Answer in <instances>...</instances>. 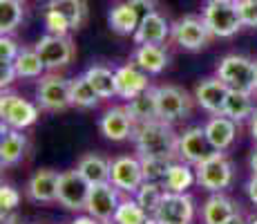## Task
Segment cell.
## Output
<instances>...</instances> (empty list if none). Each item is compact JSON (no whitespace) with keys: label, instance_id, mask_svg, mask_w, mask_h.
Instances as JSON below:
<instances>
[{"label":"cell","instance_id":"e575fe53","mask_svg":"<svg viewBox=\"0 0 257 224\" xmlns=\"http://www.w3.org/2000/svg\"><path fill=\"white\" fill-rule=\"evenodd\" d=\"M150 217L152 215H148L139 204H137V200H123L114 213L116 224H146Z\"/></svg>","mask_w":257,"mask_h":224},{"label":"cell","instance_id":"ba28073f","mask_svg":"<svg viewBox=\"0 0 257 224\" xmlns=\"http://www.w3.org/2000/svg\"><path fill=\"white\" fill-rule=\"evenodd\" d=\"M34 49L38 52V56L43 58L47 69H63L67 67L76 56V45L70 36H54V34H45Z\"/></svg>","mask_w":257,"mask_h":224},{"label":"cell","instance_id":"8992f818","mask_svg":"<svg viewBox=\"0 0 257 224\" xmlns=\"http://www.w3.org/2000/svg\"><path fill=\"white\" fill-rule=\"evenodd\" d=\"M170 38L175 45L188 49V52H197V49L208 47L212 34L204 21V16H184L172 25Z\"/></svg>","mask_w":257,"mask_h":224},{"label":"cell","instance_id":"7c38bea8","mask_svg":"<svg viewBox=\"0 0 257 224\" xmlns=\"http://www.w3.org/2000/svg\"><path fill=\"white\" fill-rule=\"evenodd\" d=\"M204 21L208 25L210 34L217 38H230L239 32L244 25L239 21V14H237L235 3L230 5H217V3H208L204 7Z\"/></svg>","mask_w":257,"mask_h":224},{"label":"cell","instance_id":"9a60e30c","mask_svg":"<svg viewBox=\"0 0 257 224\" xmlns=\"http://www.w3.org/2000/svg\"><path fill=\"white\" fill-rule=\"evenodd\" d=\"M228 92H230V88L215 74V77L201 79V81L197 83L192 97H195V101L199 103L206 112H210L212 117H217V114H224V106H226V99H228Z\"/></svg>","mask_w":257,"mask_h":224},{"label":"cell","instance_id":"d590c367","mask_svg":"<svg viewBox=\"0 0 257 224\" xmlns=\"http://www.w3.org/2000/svg\"><path fill=\"white\" fill-rule=\"evenodd\" d=\"M141 166H143V177H146V182L164 184L172 162L170 159H141Z\"/></svg>","mask_w":257,"mask_h":224},{"label":"cell","instance_id":"ac0fdd59","mask_svg":"<svg viewBox=\"0 0 257 224\" xmlns=\"http://www.w3.org/2000/svg\"><path fill=\"white\" fill-rule=\"evenodd\" d=\"M58 179L61 173L52 171V168H41L36 171L27 182V197L32 202H58Z\"/></svg>","mask_w":257,"mask_h":224},{"label":"cell","instance_id":"60d3db41","mask_svg":"<svg viewBox=\"0 0 257 224\" xmlns=\"http://www.w3.org/2000/svg\"><path fill=\"white\" fill-rule=\"evenodd\" d=\"M127 5L135 9V14L139 16V21H146L150 14L157 12V3H155V0H127Z\"/></svg>","mask_w":257,"mask_h":224},{"label":"cell","instance_id":"9c48e42d","mask_svg":"<svg viewBox=\"0 0 257 224\" xmlns=\"http://www.w3.org/2000/svg\"><path fill=\"white\" fill-rule=\"evenodd\" d=\"M217 148L210 143L208 134H206L204 126L188 128L179 134V159H184L190 166H199L201 162L217 155Z\"/></svg>","mask_w":257,"mask_h":224},{"label":"cell","instance_id":"5bb4252c","mask_svg":"<svg viewBox=\"0 0 257 224\" xmlns=\"http://www.w3.org/2000/svg\"><path fill=\"white\" fill-rule=\"evenodd\" d=\"M118 188L114 184H96V186L90 188V197H87L85 211L87 215H92L94 220L98 222H110L114 220V213L118 208Z\"/></svg>","mask_w":257,"mask_h":224},{"label":"cell","instance_id":"db71d44e","mask_svg":"<svg viewBox=\"0 0 257 224\" xmlns=\"http://www.w3.org/2000/svg\"><path fill=\"white\" fill-rule=\"evenodd\" d=\"M18 3H25V0H18Z\"/></svg>","mask_w":257,"mask_h":224},{"label":"cell","instance_id":"f35d334b","mask_svg":"<svg viewBox=\"0 0 257 224\" xmlns=\"http://www.w3.org/2000/svg\"><path fill=\"white\" fill-rule=\"evenodd\" d=\"M18 204H21V193L16 191L9 184H3L0 188V206H3V217H7V213L16 211Z\"/></svg>","mask_w":257,"mask_h":224},{"label":"cell","instance_id":"83f0119b","mask_svg":"<svg viewBox=\"0 0 257 224\" xmlns=\"http://www.w3.org/2000/svg\"><path fill=\"white\" fill-rule=\"evenodd\" d=\"M83 77L90 81V86L96 90V94L101 99H112V97H118L116 92V72L105 65H92L85 69Z\"/></svg>","mask_w":257,"mask_h":224},{"label":"cell","instance_id":"ab89813d","mask_svg":"<svg viewBox=\"0 0 257 224\" xmlns=\"http://www.w3.org/2000/svg\"><path fill=\"white\" fill-rule=\"evenodd\" d=\"M21 54V47L12 36H0V65H9Z\"/></svg>","mask_w":257,"mask_h":224},{"label":"cell","instance_id":"d6a6232c","mask_svg":"<svg viewBox=\"0 0 257 224\" xmlns=\"http://www.w3.org/2000/svg\"><path fill=\"white\" fill-rule=\"evenodd\" d=\"M70 99H72V106L76 108H96L101 97L96 94V90L90 86L85 77H76V79H70Z\"/></svg>","mask_w":257,"mask_h":224},{"label":"cell","instance_id":"8d00e7d4","mask_svg":"<svg viewBox=\"0 0 257 224\" xmlns=\"http://www.w3.org/2000/svg\"><path fill=\"white\" fill-rule=\"evenodd\" d=\"M235 7L244 27H257V0H235Z\"/></svg>","mask_w":257,"mask_h":224},{"label":"cell","instance_id":"7bdbcfd3","mask_svg":"<svg viewBox=\"0 0 257 224\" xmlns=\"http://www.w3.org/2000/svg\"><path fill=\"white\" fill-rule=\"evenodd\" d=\"M246 195H248V200L257 206V175H253L246 182Z\"/></svg>","mask_w":257,"mask_h":224},{"label":"cell","instance_id":"681fc988","mask_svg":"<svg viewBox=\"0 0 257 224\" xmlns=\"http://www.w3.org/2000/svg\"><path fill=\"white\" fill-rule=\"evenodd\" d=\"M208 3H217V5H230V3H235V0H208Z\"/></svg>","mask_w":257,"mask_h":224},{"label":"cell","instance_id":"c3c4849f","mask_svg":"<svg viewBox=\"0 0 257 224\" xmlns=\"http://www.w3.org/2000/svg\"><path fill=\"white\" fill-rule=\"evenodd\" d=\"M3 224H23L18 217H14V215H9V217H3Z\"/></svg>","mask_w":257,"mask_h":224},{"label":"cell","instance_id":"74e56055","mask_svg":"<svg viewBox=\"0 0 257 224\" xmlns=\"http://www.w3.org/2000/svg\"><path fill=\"white\" fill-rule=\"evenodd\" d=\"M43 21H45L47 32L54 34V36H67V32H72V29H70V23H67L63 16H58V14L49 12V9H45V12H43Z\"/></svg>","mask_w":257,"mask_h":224},{"label":"cell","instance_id":"bcb514c9","mask_svg":"<svg viewBox=\"0 0 257 224\" xmlns=\"http://www.w3.org/2000/svg\"><path fill=\"white\" fill-rule=\"evenodd\" d=\"M250 171H253V175H257V146L250 153Z\"/></svg>","mask_w":257,"mask_h":224},{"label":"cell","instance_id":"603a6c76","mask_svg":"<svg viewBox=\"0 0 257 224\" xmlns=\"http://www.w3.org/2000/svg\"><path fill=\"white\" fill-rule=\"evenodd\" d=\"M27 146L29 141L23 130H12V128L3 126V141H0V164H3V168L16 166L27 155Z\"/></svg>","mask_w":257,"mask_h":224},{"label":"cell","instance_id":"d6986e66","mask_svg":"<svg viewBox=\"0 0 257 224\" xmlns=\"http://www.w3.org/2000/svg\"><path fill=\"white\" fill-rule=\"evenodd\" d=\"M172 34V25H168V21L161 16L159 12L150 14L146 21H141L139 29L132 38L137 45H164Z\"/></svg>","mask_w":257,"mask_h":224},{"label":"cell","instance_id":"b9f144b4","mask_svg":"<svg viewBox=\"0 0 257 224\" xmlns=\"http://www.w3.org/2000/svg\"><path fill=\"white\" fill-rule=\"evenodd\" d=\"M14 79L16 77V69H14V63H9V65H0V88H9L14 83Z\"/></svg>","mask_w":257,"mask_h":224},{"label":"cell","instance_id":"2e32d148","mask_svg":"<svg viewBox=\"0 0 257 224\" xmlns=\"http://www.w3.org/2000/svg\"><path fill=\"white\" fill-rule=\"evenodd\" d=\"M135 119L130 117L125 106H114L110 110L103 112V117L98 119V130L103 132V137L110 139V141H125L132 139L135 134Z\"/></svg>","mask_w":257,"mask_h":224},{"label":"cell","instance_id":"ee69618b","mask_svg":"<svg viewBox=\"0 0 257 224\" xmlns=\"http://www.w3.org/2000/svg\"><path fill=\"white\" fill-rule=\"evenodd\" d=\"M70 224H101V222L94 220L92 215H81V217H76V220L70 222Z\"/></svg>","mask_w":257,"mask_h":224},{"label":"cell","instance_id":"ffe728a7","mask_svg":"<svg viewBox=\"0 0 257 224\" xmlns=\"http://www.w3.org/2000/svg\"><path fill=\"white\" fill-rule=\"evenodd\" d=\"M132 63L146 74H161L170 63V54L164 45H137L132 52Z\"/></svg>","mask_w":257,"mask_h":224},{"label":"cell","instance_id":"836d02e7","mask_svg":"<svg viewBox=\"0 0 257 224\" xmlns=\"http://www.w3.org/2000/svg\"><path fill=\"white\" fill-rule=\"evenodd\" d=\"M166 195V188L164 184H157V182H143L141 188L135 193V200L137 204L148 213V215H155L157 208H159L161 200Z\"/></svg>","mask_w":257,"mask_h":224},{"label":"cell","instance_id":"e0dca14e","mask_svg":"<svg viewBox=\"0 0 257 224\" xmlns=\"http://www.w3.org/2000/svg\"><path fill=\"white\" fill-rule=\"evenodd\" d=\"M116 92L121 99L132 101L139 94H143L146 90H150V74H146L141 67H137L135 63H125V65L116 67Z\"/></svg>","mask_w":257,"mask_h":224},{"label":"cell","instance_id":"7a4b0ae2","mask_svg":"<svg viewBox=\"0 0 257 224\" xmlns=\"http://www.w3.org/2000/svg\"><path fill=\"white\" fill-rule=\"evenodd\" d=\"M217 77L230 90L239 92H255V61L241 54H226L217 63Z\"/></svg>","mask_w":257,"mask_h":224},{"label":"cell","instance_id":"cb8c5ba5","mask_svg":"<svg viewBox=\"0 0 257 224\" xmlns=\"http://www.w3.org/2000/svg\"><path fill=\"white\" fill-rule=\"evenodd\" d=\"M76 171L81 173L92 186L96 184H107L110 182V173H112V162L105 159L103 155H96V153H87L78 159Z\"/></svg>","mask_w":257,"mask_h":224},{"label":"cell","instance_id":"3957f363","mask_svg":"<svg viewBox=\"0 0 257 224\" xmlns=\"http://www.w3.org/2000/svg\"><path fill=\"white\" fill-rule=\"evenodd\" d=\"M195 175H197V184L201 188H206L210 193H221L233 184L235 168L233 162L224 153H217L210 159L201 162L199 166H195Z\"/></svg>","mask_w":257,"mask_h":224},{"label":"cell","instance_id":"4fadbf2b","mask_svg":"<svg viewBox=\"0 0 257 224\" xmlns=\"http://www.w3.org/2000/svg\"><path fill=\"white\" fill-rule=\"evenodd\" d=\"M143 182H146V177H143V166H141L139 157L121 155V157L112 159L110 184H114L118 191L135 195V193L141 188Z\"/></svg>","mask_w":257,"mask_h":224},{"label":"cell","instance_id":"8fae6325","mask_svg":"<svg viewBox=\"0 0 257 224\" xmlns=\"http://www.w3.org/2000/svg\"><path fill=\"white\" fill-rule=\"evenodd\" d=\"M90 188L92 184L76 168L61 173V179H58V204L65 206L67 211H83L87 204V197H90Z\"/></svg>","mask_w":257,"mask_h":224},{"label":"cell","instance_id":"4316f807","mask_svg":"<svg viewBox=\"0 0 257 224\" xmlns=\"http://www.w3.org/2000/svg\"><path fill=\"white\" fill-rule=\"evenodd\" d=\"M107 21H110V27L114 29L116 34H121V36H135L137 29H139V16L135 14V9L125 3H116L112 5L110 14H107Z\"/></svg>","mask_w":257,"mask_h":224},{"label":"cell","instance_id":"1f68e13d","mask_svg":"<svg viewBox=\"0 0 257 224\" xmlns=\"http://www.w3.org/2000/svg\"><path fill=\"white\" fill-rule=\"evenodd\" d=\"M25 18V3L18 0H0V34L12 36L21 27Z\"/></svg>","mask_w":257,"mask_h":224},{"label":"cell","instance_id":"f1b7e54d","mask_svg":"<svg viewBox=\"0 0 257 224\" xmlns=\"http://www.w3.org/2000/svg\"><path fill=\"white\" fill-rule=\"evenodd\" d=\"M255 101H253V94L250 92H239V90H230L228 99H226V106H224V114L233 121H246L255 114Z\"/></svg>","mask_w":257,"mask_h":224},{"label":"cell","instance_id":"277c9868","mask_svg":"<svg viewBox=\"0 0 257 224\" xmlns=\"http://www.w3.org/2000/svg\"><path fill=\"white\" fill-rule=\"evenodd\" d=\"M192 103H195V97H190L179 86L157 88V108H159L161 121L172 123V121H179V119H188L192 114Z\"/></svg>","mask_w":257,"mask_h":224},{"label":"cell","instance_id":"30bf717a","mask_svg":"<svg viewBox=\"0 0 257 224\" xmlns=\"http://www.w3.org/2000/svg\"><path fill=\"white\" fill-rule=\"evenodd\" d=\"M157 224H192L195 217V200L188 193H170L166 191L164 200L155 215Z\"/></svg>","mask_w":257,"mask_h":224},{"label":"cell","instance_id":"52a82bcc","mask_svg":"<svg viewBox=\"0 0 257 224\" xmlns=\"http://www.w3.org/2000/svg\"><path fill=\"white\" fill-rule=\"evenodd\" d=\"M36 103L41 110L47 112H61L72 106L70 99V81L58 74H45L38 81L36 88Z\"/></svg>","mask_w":257,"mask_h":224},{"label":"cell","instance_id":"4dcf8cb0","mask_svg":"<svg viewBox=\"0 0 257 224\" xmlns=\"http://www.w3.org/2000/svg\"><path fill=\"white\" fill-rule=\"evenodd\" d=\"M197 184V175L190 168V164L186 162H172L170 171H168V177L164 182V188L170 193H186L188 188Z\"/></svg>","mask_w":257,"mask_h":224},{"label":"cell","instance_id":"816d5d0a","mask_svg":"<svg viewBox=\"0 0 257 224\" xmlns=\"http://www.w3.org/2000/svg\"><path fill=\"white\" fill-rule=\"evenodd\" d=\"M248 224H257V217H250V220H248Z\"/></svg>","mask_w":257,"mask_h":224},{"label":"cell","instance_id":"7dc6e473","mask_svg":"<svg viewBox=\"0 0 257 224\" xmlns=\"http://www.w3.org/2000/svg\"><path fill=\"white\" fill-rule=\"evenodd\" d=\"M250 134H253V139L257 141V110H255L253 117H250Z\"/></svg>","mask_w":257,"mask_h":224},{"label":"cell","instance_id":"484cf974","mask_svg":"<svg viewBox=\"0 0 257 224\" xmlns=\"http://www.w3.org/2000/svg\"><path fill=\"white\" fill-rule=\"evenodd\" d=\"M130 117L135 119V123H148V121H157L159 119V108H157V88L146 90L143 94H139L137 99L125 103Z\"/></svg>","mask_w":257,"mask_h":224},{"label":"cell","instance_id":"44dd1931","mask_svg":"<svg viewBox=\"0 0 257 224\" xmlns=\"http://www.w3.org/2000/svg\"><path fill=\"white\" fill-rule=\"evenodd\" d=\"M239 213V206L224 193H212L201 206V222L204 224H226Z\"/></svg>","mask_w":257,"mask_h":224},{"label":"cell","instance_id":"5b68a950","mask_svg":"<svg viewBox=\"0 0 257 224\" xmlns=\"http://www.w3.org/2000/svg\"><path fill=\"white\" fill-rule=\"evenodd\" d=\"M0 117H3V126L12 128V130H25L38 121V106L14 92H3Z\"/></svg>","mask_w":257,"mask_h":224},{"label":"cell","instance_id":"f546056e","mask_svg":"<svg viewBox=\"0 0 257 224\" xmlns=\"http://www.w3.org/2000/svg\"><path fill=\"white\" fill-rule=\"evenodd\" d=\"M14 69H16L18 79H43V72H45V63L38 56V52L34 47H23L21 54L14 61Z\"/></svg>","mask_w":257,"mask_h":224},{"label":"cell","instance_id":"f5cc1de1","mask_svg":"<svg viewBox=\"0 0 257 224\" xmlns=\"http://www.w3.org/2000/svg\"><path fill=\"white\" fill-rule=\"evenodd\" d=\"M101 224H116L114 220H110V222H101Z\"/></svg>","mask_w":257,"mask_h":224},{"label":"cell","instance_id":"7402d4cb","mask_svg":"<svg viewBox=\"0 0 257 224\" xmlns=\"http://www.w3.org/2000/svg\"><path fill=\"white\" fill-rule=\"evenodd\" d=\"M204 130L208 134L212 146H215L219 153H224L233 146V141L237 137V121L228 119L226 114H217V117H212L206 121Z\"/></svg>","mask_w":257,"mask_h":224},{"label":"cell","instance_id":"6da1fadb","mask_svg":"<svg viewBox=\"0 0 257 224\" xmlns=\"http://www.w3.org/2000/svg\"><path fill=\"white\" fill-rule=\"evenodd\" d=\"M132 141L137 148V157L141 159H170L179 157V134L168 121H148L135 128Z\"/></svg>","mask_w":257,"mask_h":224},{"label":"cell","instance_id":"f907efd6","mask_svg":"<svg viewBox=\"0 0 257 224\" xmlns=\"http://www.w3.org/2000/svg\"><path fill=\"white\" fill-rule=\"evenodd\" d=\"M255 92H257V61H255Z\"/></svg>","mask_w":257,"mask_h":224},{"label":"cell","instance_id":"f6af8a7d","mask_svg":"<svg viewBox=\"0 0 257 224\" xmlns=\"http://www.w3.org/2000/svg\"><path fill=\"white\" fill-rule=\"evenodd\" d=\"M226 224H248V220H246V217L241 215V213H237V215H233Z\"/></svg>","mask_w":257,"mask_h":224},{"label":"cell","instance_id":"d4e9b609","mask_svg":"<svg viewBox=\"0 0 257 224\" xmlns=\"http://www.w3.org/2000/svg\"><path fill=\"white\" fill-rule=\"evenodd\" d=\"M45 9L63 16L67 23H70V29L76 32V29L83 27L87 18V3L85 0H47Z\"/></svg>","mask_w":257,"mask_h":224}]
</instances>
